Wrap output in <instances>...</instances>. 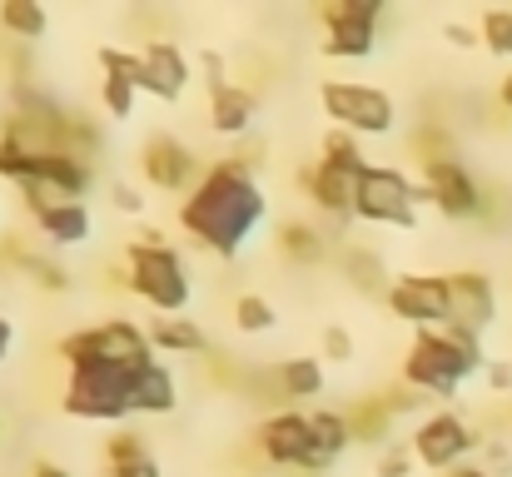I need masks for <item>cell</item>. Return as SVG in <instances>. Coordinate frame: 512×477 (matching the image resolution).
<instances>
[{
  "instance_id": "cell-1",
  "label": "cell",
  "mask_w": 512,
  "mask_h": 477,
  "mask_svg": "<svg viewBox=\"0 0 512 477\" xmlns=\"http://www.w3.org/2000/svg\"><path fill=\"white\" fill-rule=\"evenodd\" d=\"M264 219H269V199L254 169H244L229 155L214 159L179 204V229L214 259H239Z\"/></svg>"
},
{
  "instance_id": "cell-2",
  "label": "cell",
  "mask_w": 512,
  "mask_h": 477,
  "mask_svg": "<svg viewBox=\"0 0 512 477\" xmlns=\"http://www.w3.org/2000/svg\"><path fill=\"white\" fill-rule=\"evenodd\" d=\"M488 368L483 338L468 328H418L403 358V388L418 398H458V388Z\"/></svg>"
},
{
  "instance_id": "cell-3",
  "label": "cell",
  "mask_w": 512,
  "mask_h": 477,
  "mask_svg": "<svg viewBox=\"0 0 512 477\" xmlns=\"http://www.w3.org/2000/svg\"><path fill=\"white\" fill-rule=\"evenodd\" d=\"M125 284H130V294L140 299V304H150L160 318H174L189 309V299H194V284H189V264H184V254L165 244V234L160 229H145L140 239H130L125 244Z\"/></svg>"
},
{
  "instance_id": "cell-4",
  "label": "cell",
  "mask_w": 512,
  "mask_h": 477,
  "mask_svg": "<svg viewBox=\"0 0 512 477\" xmlns=\"http://www.w3.org/2000/svg\"><path fill=\"white\" fill-rule=\"evenodd\" d=\"M145 363H115V358H85L65 373L60 408L80 423H125L135 418V373Z\"/></svg>"
},
{
  "instance_id": "cell-5",
  "label": "cell",
  "mask_w": 512,
  "mask_h": 477,
  "mask_svg": "<svg viewBox=\"0 0 512 477\" xmlns=\"http://www.w3.org/2000/svg\"><path fill=\"white\" fill-rule=\"evenodd\" d=\"M418 179H408L398 164H368L358 174V194H353V219L363 224H383V229H413L418 224Z\"/></svg>"
},
{
  "instance_id": "cell-6",
  "label": "cell",
  "mask_w": 512,
  "mask_h": 477,
  "mask_svg": "<svg viewBox=\"0 0 512 477\" xmlns=\"http://www.w3.org/2000/svg\"><path fill=\"white\" fill-rule=\"evenodd\" d=\"M319 100H324V115L334 120V130H348V135H393V125H398L393 95L378 85H363V80H324Z\"/></svg>"
},
{
  "instance_id": "cell-7",
  "label": "cell",
  "mask_w": 512,
  "mask_h": 477,
  "mask_svg": "<svg viewBox=\"0 0 512 477\" xmlns=\"http://www.w3.org/2000/svg\"><path fill=\"white\" fill-rule=\"evenodd\" d=\"M55 353L65 358V368L85 363V358H115V363H150L155 348H150V333L130 318H105V323H90V328H75L55 343Z\"/></svg>"
},
{
  "instance_id": "cell-8",
  "label": "cell",
  "mask_w": 512,
  "mask_h": 477,
  "mask_svg": "<svg viewBox=\"0 0 512 477\" xmlns=\"http://www.w3.org/2000/svg\"><path fill=\"white\" fill-rule=\"evenodd\" d=\"M478 433L458 418V413H448V408H438V413H428L418 428H413V438H408V448H413V458H418V468H428V473H453V468H463L473 453H478Z\"/></svg>"
},
{
  "instance_id": "cell-9",
  "label": "cell",
  "mask_w": 512,
  "mask_h": 477,
  "mask_svg": "<svg viewBox=\"0 0 512 477\" xmlns=\"http://www.w3.org/2000/svg\"><path fill=\"white\" fill-rule=\"evenodd\" d=\"M254 443H259L264 463H274V468H294V473H324V468H329L324 453H319V443H314L309 413H294V408L269 413V418L259 423Z\"/></svg>"
},
{
  "instance_id": "cell-10",
  "label": "cell",
  "mask_w": 512,
  "mask_h": 477,
  "mask_svg": "<svg viewBox=\"0 0 512 477\" xmlns=\"http://www.w3.org/2000/svg\"><path fill=\"white\" fill-rule=\"evenodd\" d=\"M418 194L443 214V219H478L483 214V184L473 179V169L458 155H433L423 159V179H418Z\"/></svg>"
},
{
  "instance_id": "cell-11",
  "label": "cell",
  "mask_w": 512,
  "mask_h": 477,
  "mask_svg": "<svg viewBox=\"0 0 512 477\" xmlns=\"http://www.w3.org/2000/svg\"><path fill=\"white\" fill-rule=\"evenodd\" d=\"M324 55L334 60H363L378 50V15H383V0H329L324 10Z\"/></svg>"
},
{
  "instance_id": "cell-12",
  "label": "cell",
  "mask_w": 512,
  "mask_h": 477,
  "mask_svg": "<svg viewBox=\"0 0 512 477\" xmlns=\"http://www.w3.org/2000/svg\"><path fill=\"white\" fill-rule=\"evenodd\" d=\"M388 314L418 328H448V274H398L383 294Z\"/></svg>"
},
{
  "instance_id": "cell-13",
  "label": "cell",
  "mask_w": 512,
  "mask_h": 477,
  "mask_svg": "<svg viewBox=\"0 0 512 477\" xmlns=\"http://www.w3.org/2000/svg\"><path fill=\"white\" fill-rule=\"evenodd\" d=\"M140 174H145V184L160 189V194H189L204 169H199V155H194L179 135H150V140L140 145Z\"/></svg>"
},
{
  "instance_id": "cell-14",
  "label": "cell",
  "mask_w": 512,
  "mask_h": 477,
  "mask_svg": "<svg viewBox=\"0 0 512 477\" xmlns=\"http://www.w3.org/2000/svg\"><path fill=\"white\" fill-rule=\"evenodd\" d=\"M498 318V289L483 269H453L448 274V328H468V333H488Z\"/></svg>"
},
{
  "instance_id": "cell-15",
  "label": "cell",
  "mask_w": 512,
  "mask_h": 477,
  "mask_svg": "<svg viewBox=\"0 0 512 477\" xmlns=\"http://www.w3.org/2000/svg\"><path fill=\"white\" fill-rule=\"evenodd\" d=\"M140 90L174 105L184 90H189V60L174 40H150L140 45Z\"/></svg>"
},
{
  "instance_id": "cell-16",
  "label": "cell",
  "mask_w": 512,
  "mask_h": 477,
  "mask_svg": "<svg viewBox=\"0 0 512 477\" xmlns=\"http://www.w3.org/2000/svg\"><path fill=\"white\" fill-rule=\"evenodd\" d=\"M30 219L50 249H75L95 234V214L85 199H55V204H30Z\"/></svg>"
},
{
  "instance_id": "cell-17",
  "label": "cell",
  "mask_w": 512,
  "mask_h": 477,
  "mask_svg": "<svg viewBox=\"0 0 512 477\" xmlns=\"http://www.w3.org/2000/svg\"><path fill=\"white\" fill-rule=\"evenodd\" d=\"M304 194L324 219H353V194H358V169H343L329 159H314V169H304Z\"/></svg>"
},
{
  "instance_id": "cell-18",
  "label": "cell",
  "mask_w": 512,
  "mask_h": 477,
  "mask_svg": "<svg viewBox=\"0 0 512 477\" xmlns=\"http://www.w3.org/2000/svg\"><path fill=\"white\" fill-rule=\"evenodd\" d=\"M254 115H259V100H254V90H244V85H219V90H209V130L214 135H224V140H244L249 130H254Z\"/></svg>"
},
{
  "instance_id": "cell-19",
  "label": "cell",
  "mask_w": 512,
  "mask_h": 477,
  "mask_svg": "<svg viewBox=\"0 0 512 477\" xmlns=\"http://www.w3.org/2000/svg\"><path fill=\"white\" fill-rule=\"evenodd\" d=\"M179 408V383H174L170 363L165 358H150L140 373H135V413L145 418H170Z\"/></svg>"
},
{
  "instance_id": "cell-20",
  "label": "cell",
  "mask_w": 512,
  "mask_h": 477,
  "mask_svg": "<svg viewBox=\"0 0 512 477\" xmlns=\"http://www.w3.org/2000/svg\"><path fill=\"white\" fill-rule=\"evenodd\" d=\"M150 348L155 353H174V358H194V353H204L209 348V333L194 323V318L174 314V318H150Z\"/></svg>"
},
{
  "instance_id": "cell-21",
  "label": "cell",
  "mask_w": 512,
  "mask_h": 477,
  "mask_svg": "<svg viewBox=\"0 0 512 477\" xmlns=\"http://www.w3.org/2000/svg\"><path fill=\"white\" fill-rule=\"evenodd\" d=\"M274 244H279V254L289 264H319L329 254V234L319 224H309V219H284L274 229Z\"/></svg>"
},
{
  "instance_id": "cell-22",
  "label": "cell",
  "mask_w": 512,
  "mask_h": 477,
  "mask_svg": "<svg viewBox=\"0 0 512 477\" xmlns=\"http://www.w3.org/2000/svg\"><path fill=\"white\" fill-rule=\"evenodd\" d=\"M279 393L284 398H294V403H304V398H319L324 393V363L319 358H284L279 363Z\"/></svg>"
},
{
  "instance_id": "cell-23",
  "label": "cell",
  "mask_w": 512,
  "mask_h": 477,
  "mask_svg": "<svg viewBox=\"0 0 512 477\" xmlns=\"http://www.w3.org/2000/svg\"><path fill=\"white\" fill-rule=\"evenodd\" d=\"M309 428H314V443H319L324 463H334V458H343V453L353 448V428H348V418H343L339 408H319V413H309Z\"/></svg>"
},
{
  "instance_id": "cell-24",
  "label": "cell",
  "mask_w": 512,
  "mask_h": 477,
  "mask_svg": "<svg viewBox=\"0 0 512 477\" xmlns=\"http://www.w3.org/2000/svg\"><path fill=\"white\" fill-rule=\"evenodd\" d=\"M343 418H348V428H353V443H383V438H388V423H393V413H388L383 398H363V403L348 408Z\"/></svg>"
},
{
  "instance_id": "cell-25",
  "label": "cell",
  "mask_w": 512,
  "mask_h": 477,
  "mask_svg": "<svg viewBox=\"0 0 512 477\" xmlns=\"http://www.w3.org/2000/svg\"><path fill=\"white\" fill-rule=\"evenodd\" d=\"M0 30H10L15 40H45L50 20H45V10L35 0H5L0 5Z\"/></svg>"
},
{
  "instance_id": "cell-26",
  "label": "cell",
  "mask_w": 512,
  "mask_h": 477,
  "mask_svg": "<svg viewBox=\"0 0 512 477\" xmlns=\"http://www.w3.org/2000/svg\"><path fill=\"white\" fill-rule=\"evenodd\" d=\"M274 323H279V314H274V304L264 294H239L234 299V328L239 333H269Z\"/></svg>"
},
{
  "instance_id": "cell-27",
  "label": "cell",
  "mask_w": 512,
  "mask_h": 477,
  "mask_svg": "<svg viewBox=\"0 0 512 477\" xmlns=\"http://www.w3.org/2000/svg\"><path fill=\"white\" fill-rule=\"evenodd\" d=\"M348 279H353V289H363V294H388V274H383V264H378V254H358V249H348Z\"/></svg>"
},
{
  "instance_id": "cell-28",
  "label": "cell",
  "mask_w": 512,
  "mask_h": 477,
  "mask_svg": "<svg viewBox=\"0 0 512 477\" xmlns=\"http://www.w3.org/2000/svg\"><path fill=\"white\" fill-rule=\"evenodd\" d=\"M20 274H30L35 279V289H45V294H65L70 289V269L65 264H55V259H45V254H25V264H20Z\"/></svg>"
},
{
  "instance_id": "cell-29",
  "label": "cell",
  "mask_w": 512,
  "mask_h": 477,
  "mask_svg": "<svg viewBox=\"0 0 512 477\" xmlns=\"http://www.w3.org/2000/svg\"><path fill=\"white\" fill-rule=\"evenodd\" d=\"M319 159H329V164H343V169H368V159H363V145H358V135H348V130H329L324 135V145H319Z\"/></svg>"
},
{
  "instance_id": "cell-30",
  "label": "cell",
  "mask_w": 512,
  "mask_h": 477,
  "mask_svg": "<svg viewBox=\"0 0 512 477\" xmlns=\"http://www.w3.org/2000/svg\"><path fill=\"white\" fill-rule=\"evenodd\" d=\"M135 100H140V90L130 80H115V75L100 80V105L110 120H135Z\"/></svg>"
},
{
  "instance_id": "cell-31",
  "label": "cell",
  "mask_w": 512,
  "mask_h": 477,
  "mask_svg": "<svg viewBox=\"0 0 512 477\" xmlns=\"http://www.w3.org/2000/svg\"><path fill=\"white\" fill-rule=\"evenodd\" d=\"M135 458H150V438L135 433V428H120V433L105 443V463H110V473L125 468V463H135Z\"/></svg>"
},
{
  "instance_id": "cell-32",
  "label": "cell",
  "mask_w": 512,
  "mask_h": 477,
  "mask_svg": "<svg viewBox=\"0 0 512 477\" xmlns=\"http://www.w3.org/2000/svg\"><path fill=\"white\" fill-rule=\"evenodd\" d=\"M478 35H483V45H488L493 55L512 60V10H488L483 25H478Z\"/></svg>"
},
{
  "instance_id": "cell-33",
  "label": "cell",
  "mask_w": 512,
  "mask_h": 477,
  "mask_svg": "<svg viewBox=\"0 0 512 477\" xmlns=\"http://www.w3.org/2000/svg\"><path fill=\"white\" fill-rule=\"evenodd\" d=\"M413 468H418V458L408 443H388L378 453V477H413Z\"/></svg>"
},
{
  "instance_id": "cell-34",
  "label": "cell",
  "mask_w": 512,
  "mask_h": 477,
  "mask_svg": "<svg viewBox=\"0 0 512 477\" xmlns=\"http://www.w3.org/2000/svg\"><path fill=\"white\" fill-rule=\"evenodd\" d=\"M324 358L329 363H353V333L343 323H324Z\"/></svg>"
},
{
  "instance_id": "cell-35",
  "label": "cell",
  "mask_w": 512,
  "mask_h": 477,
  "mask_svg": "<svg viewBox=\"0 0 512 477\" xmlns=\"http://www.w3.org/2000/svg\"><path fill=\"white\" fill-rule=\"evenodd\" d=\"M483 473H493V477H508L512 473V453H508V443H483V463H478Z\"/></svg>"
},
{
  "instance_id": "cell-36",
  "label": "cell",
  "mask_w": 512,
  "mask_h": 477,
  "mask_svg": "<svg viewBox=\"0 0 512 477\" xmlns=\"http://www.w3.org/2000/svg\"><path fill=\"white\" fill-rule=\"evenodd\" d=\"M110 204H115L120 214H145V194H140L135 184H110Z\"/></svg>"
},
{
  "instance_id": "cell-37",
  "label": "cell",
  "mask_w": 512,
  "mask_h": 477,
  "mask_svg": "<svg viewBox=\"0 0 512 477\" xmlns=\"http://www.w3.org/2000/svg\"><path fill=\"white\" fill-rule=\"evenodd\" d=\"M110 477H165V468H160V463H155V453H150V458H135V463L115 468Z\"/></svg>"
},
{
  "instance_id": "cell-38",
  "label": "cell",
  "mask_w": 512,
  "mask_h": 477,
  "mask_svg": "<svg viewBox=\"0 0 512 477\" xmlns=\"http://www.w3.org/2000/svg\"><path fill=\"white\" fill-rule=\"evenodd\" d=\"M443 35H448V45H458V50H473V45H483V35H478L473 25H443Z\"/></svg>"
},
{
  "instance_id": "cell-39",
  "label": "cell",
  "mask_w": 512,
  "mask_h": 477,
  "mask_svg": "<svg viewBox=\"0 0 512 477\" xmlns=\"http://www.w3.org/2000/svg\"><path fill=\"white\" fill-rule=\"evenodd\" d=\"M483 378H488V388H493V393H508L512 388V363H488V368H483Z\"/></svg>"
},
{
  "instance_id": "cell-40",
  "label": "cell",
  "mask_w": 512,
  "mask_h": 477,
  "mask_svg": "<svg viewBox=\"0 0 512 477\" xmlns=\"http://www.w3.org/2000/svg\"><path fill=\"white\" fill-rule=\"evenodd\" d=\"M30 477H75V473H70V468H60V463H45V458H40V463L30 468Z\"/></svg>"
},
{
  "instance_id": "cell-41",
  "label": "cell",
  "mask_w": 512,
  "mask_h": 477,
  "mask_svg": "<svg viewBox=\"0 0 512 477\" xmlns=\"http://www.w3.org/2000/svg\"><path fill=\"white\" fill-rule=\"evenodd\" d=\"M10 343H15V323H10V318H0V358L10 353Z\"/></svg>"
},
{
  "instance_id": "cell-42",
  "label": "cell",
  "mask_w": 512,
  "mask_h": 477,
  "mask_svg": "<svg viewBox=\"0 0 512 477\" xmlns=\"http://www.w3.org/2000/svg\"><path fill=\"white\" fill-rule=\"evenodd\" d=\"M498 105L512 110V75H503V85H498Z\"/></svg>"
},
{
  "instance_id": "cell-43",
  "label": "cell",
  "mask_w": 512,
  "mask_h": 477,
  "mask_svg": "<svg viewBox=\"0 0 512 477\" xmlns=\"http://www.w3.org/2000/svg\"><path fill=\"white\" fill-rule=\"evenodd\" d=\"M448 477H493V473H483L478 463H463V468H453V473H448Z\"/></svg>"
},
{
  "instance_id": "cell-44",
  "label": "cell",
  "mask_w": 512,
  "mask_h": 477,
  "mask_svg": "<svg viewBox=\"0 0 512 477\" xmlns=\"http://www.w3.org/2000/svg\"><path fill=\"white\" fill-rule=\"evenodd\" d=\"M0 428H5V413H0Z\"/></svg>"
}]
</instances>
